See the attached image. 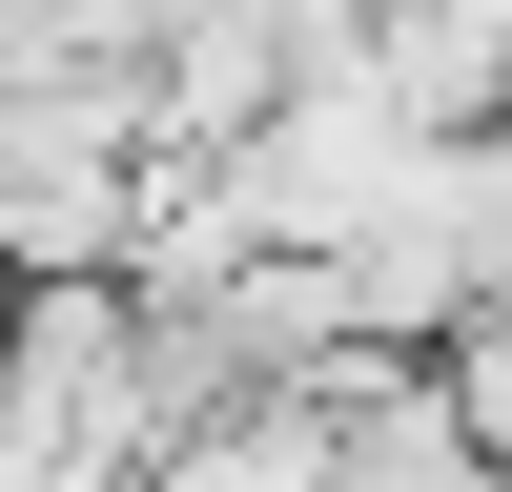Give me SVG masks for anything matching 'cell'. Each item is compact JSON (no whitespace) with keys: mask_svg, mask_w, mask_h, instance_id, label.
Instances as JSON below:
<instances>
[{"mask_svg":"<svg viewBox=\"0 0 512 492\" xmlns=\"http://www.w3.org/2000/svg\"><path fill=\"white\" fill-rule=\"evenodd\" d=\"M164 451V349L123 267H21L0 287V472H123Z\"/></svg>","mask_w":512,"mask_h":492,"instance_id":"cell-1","label":"cell"},{"mask_svg":"<svg viewBox=\"0 0 512 492\" xmlns=\"http://www.w3.org/2000/svg\"><path fill=\"white\" fill-rule=\"evenodd\" d=\"M144 62H0V267H123L144 246Z\"/></svg>","mask_w":512,"mask_h":492,"instance_id":"cell-2","label":"cell"},{"mask_svg":"<svg viewBox=\"0 0 512 492\" xmlns=\"http://www.w3.org/2000/svg\"><path fill=\"white\" fill-rule=\"evenodd\" d=\"M287 82H308L287 0H164V21H144V123H164V144H205V164H226Z\"/></svg>","mask_w":512,"mask_h":492,"instance_id":"cell-3","label":"cell"},{"mask_svg":"<svg viewBox=\"0 0 512 492\" xmlns=\"http://www.w3.org/2000/svg\"><path fill=\"white\" fill-rule=\"evenodd\" d=\"M349 62L390 82L431 144H451V123H492V103H512V0H369V21H349Z\"/></svg>","mask_w":512,"mask_h":492,"instance_id":"cell-4","label":"cell"},{"mask_svg":"<svg viewBox=\"0 0 512 492\" xmlns=\"http://www.w3.org/2000/svg\"><path fill=\"white\" fill-rule=\"evenodd\" d=\"M410 226H431L472 287H512V103H492V123H451V144L410 164Z\"/></svg>","mask_w":512,"mask_h":492,"instance_id":"cell-5","label":"cell"},{"mask_svg":"<svg viewBox=\"0 0 512 492\" xmlns=\"http://www.w3.org/2000/svg\"><path fill=\"white\" fill-rule=\"evenodd\" d=\"M431 390H451V431H472V472H512V287H472V308L431 328Z\"/></svg>","mask_w":512,"mask_h":492,"instance_id":"cell-6","label":"cell"},{"mask_svg":"<svg viewBox=\"0 0 512 492\" xmlns=\"http://www.w3.org/2000/svg\"><path fill=\"white\" fill-rule=\"evenodd\" d=\"M0 287H21V267H0Z\"/></svg>","mask_w":512,"mask_h":492,"instance_id":"cell-7","label":"cell"}]
</instances>
